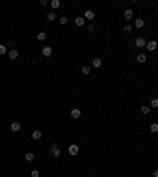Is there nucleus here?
<instances>
[{
    "instance_id": "4",
    "label": "nucleus",
    "mask_w": 158,
    "mask_h": 177,
    "mask_svg": "<svg viewBox=\"0 0 158 177\" xmlns=\"http://www.w3.org/2000/svg\"><path fill=\"white\" fill-rule=\"evenodd\" d=\"M68 152H70V155H71V157H76V155H78V152H79V147H78L76 144H73V145H70Z\"/></svg>"
},
{
    "instance_id": "16",
    "label": "nucleus",
    "mask_w": 158,
    "mask_h": 177,
    "mask_svg": "<svg viewBox=\"0 0 158 177\" xmlns=\"http://www.w3.org/2000/svg\"><path fill=\"white\" fill-rule=\"evenodd\" d=\"M138 62H139V63H146V62H147V55H146V54H139V55H138Z\"/></svg>"
},
{
    "instance_id": "3",
    "label": "nucleus",
    "mask_w": 158,
    "mask_h": 177,
    "mask_svg": "<svg viewBox=\"0 0 158 177\" xmlns=\"http://www.w3.org/2000/svg\"><path fill=\"white\" fill-rule=\"evenodd\" d=\"M146 47H147V51H155L157 47H158V43L155 40H152V41H149L147 44H146Z\"/></svg>"
},
{
    "instance_id": "28",
    "label": "nucleus",
    "mask_w": 158,
    "mask_h": 177,
    "mask_svg": "<svg viewBox=\"0 0 158 177\" xmlns=\"http://www.w3.org/2000/svg\"><path fill=\"white\" fill-rule=\"evenodd\" d=\"M87 29H89V32H95V25H92V24H90V25H89V27H87Z\"/></svg>"
},
{
    "instance_id": "2",
    "label": "nucleus",
    "mask_w": 158,
    "mask_h": 177,
    "mask_svg": "<svg viewBox=\"0 0 158 177\" xmlns=\"http://www.w3.org/2000/svg\"><path fill=\"white\" fill-rule=\"evenodd\" d=\"M51 153H52L54 157H60V149H59L57 144H52V145H51Z\"/></svg>"
},
{
    "instance_id": "15",
    "label": "nucleus",
    "mask_w": 158,
    "mask_h": 177,
    "mask_svg": "<svg viewBox=\"0 0 158 177\" xmlns=\"http://www.w3.org/2000/svg\"><path fill=\"white\" fill-rule=\"evenodd\" d=\"M134 25H136V27H138V29H142V27H144V19L138 18V19L134 21Z\"/></svg>"
},
{
    "instance_id": "10",
    "label": "nucleus",
    "mask_w": 158,
    "mask_h": 177,
    "mask_svg": "<svg viewBox=\"0 0 158 177\" xmlns=\"http://www.w3.org/2000/svg\"><path fill=\"white\" fill-rule=\"evenodd\" d=\"M71 117H73V119H79L81 117V109H78V107L73 109V111H71Z\"/></svg>"
},
{
    "instance_id": "29",
    "label": "nucleus",
    "mask_w": 158,
    "mask_h": 177,
    "mask_svg": "<svg viewBox=\"0 0 158 177\" xmlns=\"http://www.w3.org/2000/svg\"><path fill=\"white\" fill-rule=\"evenodd\" d=\"M40 5H41V6H46V5H48V2H46V0H41Z\"/></svg>"
},
{
    "instance_id": "30",
    "label": "nucleus",
    "mask_w": 158,
    "mask_h": 177,
    "mask_svg": "<svg viewBox=\"0 0 158 177\" xmlns=\"http://www.w3.org/2000/svg\"><path fill=\"white\" fill-rule=\"evenodd\" d=\"M153 177H158V169H155V171H153Z\"/></svg>"
},
{
    "instance_id": "27",
    "label": "nucleus",
    "mask_w": 158,
    "mask_h": 177,
    "mask_svg": "<svg viewBox=\"0 0 158 177\" xmlns=\"http://www.w3.org/2000/svg\"><path fill=\"white\" fill-rule=\"evenodd\" d=\"M32 177H40V172H38L36 169H33L32 171Z\"/></svg>"
},
{
    "instance_id": "12",
    "label": "nucleus",
    "mask_w": 158,
    "mask_h": 177,
    "mask_svg": "<svg viewBox=\"0 0 158 177\" xmlns=\"http://www.w3.org/2000/svg\"><path fill=\"white\" fill-rule=\"evenodd\" d=\"M84 22H85L84 16H79V18H76V19H74V24H76V25H79V27H81V25H84Z\"/></svg>"
},
{
    "instance_id": "7",
    "label": "nucleus",
    "mask_w": 158,
    "mask_h": 177,
    "mask_svg": "<svg viewBox=\"0 0 158 177\" xmlns=\"http://www.w3.org/2000/svg\"><path fill=\"white\" fill-rule=\"evenodd\" d=\"M10 128H11V131L18 133V131L21 130V123H19V122H13V123L10 125Z\"/></svg>"
},
{
    "instance_id": "24",
    "label": "nucleus",
    "mask_w": 158,
    "mask_h": 177,
    "mask_svg": "<svg viewBox=\"0 0 158 177\" xmlns=\"http://www.w3.org/2000/svg\"><path fill=\"white\" fill-rule=\"evenodd\" d=\"M123 30H125L126 33H131V32H133V27H131V25H125V27H123Z\"/></svg>"
},
{
    "instance_id": "25",
    "label": "nucleus",
    "mask_w": 158,
    "mask_h": 177,
    "mask_svg": "<svg viewBox=\"0 0 158 177\" xmlns=\"http://www.w3.org/2000/svg\"><path fill=\"white\" fill-rule=\"evenodd\" d=\"M150 106L152 107H158V100H157V98H153V100L150 101Z\"/></svg>"
},
{
    "instance_id": "14",
    "label": "nucleus",
    "mask_w": 158,
    "mask_h": 177,
    "mask_svg": "<svg viewBox=\"0 0 158 177\" xmlns=\"http://www.w3.org/2000/svg\"><path fill=\"white\" fill-rule=\"evenodd\" d=\"M49 5L54 8V10H57V8H60V2H59V0H51L49 2Z\"/></svg>"
},
{
    "instance_id": "26",
    "label": "nucleus",
    "mask_w": 158,
    "mask_h": 177,
    "mask_svg": "<svg viewBox=\"0 0 158 177\" xmlns=\"http://www.w3.org/2000/svg\"><path fill=\"white\" fill-rule=\"evenodd\" d=\"M66 22H68V19L65 18V16H62V18H60V24H62V25H65Z\"/></svg>"
},
{
    "instance_id": "5",
    "label": "nucleus",
    "mask_w": 158,
    "mask_h": 177,
    "mask_svg": "<svg viewBox=\"0 0 158 177\" xmlns=\"http://www.w3.org/2000/svg\"><path fill=\"white\" fill-rule=\"evenodd\" d=\"M93 18H95V13H93L92 10H87L84 13V19H89V21H92Z\"/></svg>"
},
{
    "instance_id": "18",
    "label": "nucleus",
    "mask_w": 158,
    "mask_h": 177,
    "mask_svg": "<svg viewBox=\"0 0 158 177\" xmlns=\"http://www.w3.org/2000/svg\"><path fill=\"white\" fill-rule=\"evenodd\" d=\"M32 138H33V139H41V131L40 130H35V131H33V135H32Z\"/></svg>"
},
{
    "instance_id": "17",
    "label": "nucleus",
    "mask_w": 158,
    "mask_h": 177,
    "mask_svg": "<svg viewBox=\"0 0 158 177\" xmlns=\"http://www.w3.org/2000/svg\"><path fill=\"white\" fill-rule=\"evenodd\" d=\"M36 40H38V41H44V40H46V33H44V32H40V33L36 35Z\"/></svg>"
},
{
    "instance_id": "20",
    "label": "nucleus",
    "mask_w": 158,
    "mask_h": 177,
    "mask_svg": "<svg viewBox=\"0 0 158 177\" xmlns=\"http://www.w3.org/2000/svg\"><path fill=\"white\" fill-rule=\"evenodd\" d=\"M141 112H142V114H149V112H150V107L149 106H141Z\"/></svg>"
},
{
    "instance_id": "22",
    "label": "nucleus",
    "mask_w": 158,
    "mask_h": 177,
    "mask_svg": "<svg viewBox=\"0 0 158 177\" xmlns=\"http://www.w3.org/2000/svg\"><path fill=\"white\" fill-rule=\"evenodd\" d=\"M150 131H152V133H157V131H158V123H152V125H150Z\"/></svg>"
},
{
    "instance_id": "9",
    "label": "nucleus",
    "mask_w": 158,
    "mask_h": 177,
    "mask_svg": "<svg viewBox=\"0 0 158 177\" xmlns=\"http://www.w3.org/2000/svg\"><path fill=\"white\" fill-rule=\"evenodd\" d=\"M18 55H19V51H16V49H11L10 52H8V57H10L11 60H14V59H18Z\"/></svg>"
},
{
    "instance_id": "8",
    "label": "nucleus",
    "mask_w": 158,
    "mask_h": 177,
    "mask_svg": "<svg viewBox=\"0 0 158 177\" xmlns=\"http://www.w3.org/2000/svg\"><path fill=\"white\" fill-rule=\"evenodd\" d=\"M133 14H134V11L131 10V8H128V10H125V13H123V16H125V19L130 21L131 18H133Z\"/></svg>"
},
{
    "instance_id": "21",
    "label": "nucleus",
    "mask_w": 158,
    "mask_h": 177,
    "mask_svg": "<svg viewBox=\"0 0 158 177\" xmlns=\"http://www.w3.org/2000/svg\"><path fill=\"white\" fill-rule=\"evenodd\" d=\"M46 18H48V21L52 22V21L55 19V13H54V11H52V13H48V16H46Z\"/></svg>"
},
{
    "instance_id": "23",
    "label": "nucleus",
    "mask_w": 158,
    "mask_h": 177,
    "mask_svg": "<svg viewBox=\"0 0 158 177\" xmlns=\"http://www.w3.org/2000/svg\"><path fill=\"white\" fill-rule=\"evenodd\" d=\"M3 54H6V46L0 44V55H3Z\"/></svg>"
},
{
    "instance_id": "11",
    "label": "nucleus",
    "mask_w": 158,
    "mask_h": 177,
    "mask_svg": "<svg viewBox=\"0 0 158 177\" xmlns=\"http://www.w3.org/2000/svg\"><path fill=\"white\" fill-rule=\"evenodd\" d=\"M101 63H103V62H101V59H98V57H96V59H93L92 67H93V68H100V67H101Z\"/></svg>"
},
{
    "instance_id": "6",
    "label": "nucleus",
    "mask_w": 158,
    "mask_h": 177,
    "mask_svg": "<svg viewBox=\"0 0 158 177\" xmlns=\"http://www.w3.org/2000/svg\"><path fill=\"white\" fill-rule=\"evenodd\" d=\"M134 44H136V46H138V47H144V46H146V44H147V41H146V40H144V38H136V41H134Z\"/></svg>"
},
{
    "instance_id": "13",
    "label": "nucleus",
    "mask_w": 158,
    "mask_h": 177,
    "mask_svg": "<svg viewBox=\"0 0 158 177\" xmlns=\"http://www.w3.org/2000/svg\"><path fill=\"white\" fill-rule=\"evenodd\" d=\"M24 158H25V160H27V161H29V163H30V161H33V160H35V155H33L32 152H27V153H25V155H24Z\"/></svg>"
},
{
    "instance_id": "19",
    "label": "nucleus",
    "mask_w": 158,
    "mask_h": 177,
    "mask_svg": "<svg viewBox=\"0 0 158 177\" xmlns=\"http://www.w3.org/2000/svg\"><path fill=\"white\" fill-rule=\"evenodd\" d=\"M90 71H92V68L90 67H82V74H90Z\"/></svg>"
},
{
    "instance_id": "1",
    "label": "nucleus",
    "mask_w": 158,
    "mask_h": 177,
    "mask_svg": "<svg viewBox=\"0 0 158 177\" xmlns=\"http://www.w3.org/2000/svg\"><path fill=\"white\" fill-rule=\"evenodd\" d=\"M41 54L44 55V57H51V55H52V47H51V46H44L41 49Z\"/></svg>"
}]
</instances>
